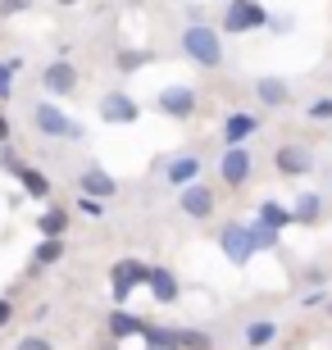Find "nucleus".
I'll use <instances>...</instances> for the list:
<instances>
[{
  "mask_svg": "<svg viewBox=\"0 0 332 350\" xmlns=\"http://www.w3.org/2000/svg\"><path fill=\"white\" fill-rule=\"evenodd\" d=\"M182 51L192 55L196 64H205V68H214L218 59H223V46H218L214 27H187V32H182Z\"/></svg>",
  "mask_w": 332,
  "mask_h": 350,
  "instance_id": "nucleus-1",
  "label": "nucleus"
},
{
  "mask_svg": "<svg viewBox=\"0 0 332 350\" xmlns=\"http://www.w3.org/2000/svg\"><path fill=\"white\" fill-rule=\"evenodd\" d=\"M223 27L228 32H251V27H264V10L259 5H228V14H223Z\"/></svg>",
  "mask_w": 332,
  "mask_h": 350,
  "instance_id": "nucleus-2",
  "label": "nucleus"
},
{
  "mask_svg": "<svg viewBox=\"0 0 332 350\" xmlns=\"http://www.w3.org/2000/svg\"><path fill=\"white\" fill-rule=\"evenodd\" d=\"M159 109H164L168 118H192V109H196V91H192V87H168L164 96H159Z\"/></svg>",
  "mask_w": 332,
  "mask_h": 350,
  "instance_id": "nucleus-3",
  "label": "nucleus"
},
{
  "mask_svg": "<svg viewBox=\"0 0 332 350\" xmlns=\"http://www.w3.org/2000/svg\"><path fill=\"white\" fill-rule=\"evenodd\" d=\"M37 128L51 132V137H82V128H77V123H68L55 105H37Z\"/></svg>",
  "mask_w": 332,
  "mask_h": 350,
  "instance_id": "nucleus-4",
  "label": "nucleus"
},
{
  "mask_svg": "<svg viewBox=\"0 0 332 350\" xmlns=\"http://www.w3.org/2000/svg\"><path fill=\"white\" fill-rule=\"evenodd\" d=\"M223 178H228V187H242V182L251 178V155H246L242 146L223 150Z\"/></svg>",
  "mask_w": 332,
  "mask_h": 350,
  "instance_id": "nucleus-5",
  "label": "nucleus"
},
{
  "mask_svg": "<svg viewBox=\"0 0 332 350\" xmlns=\"http://www.w3.org/2000/svg\"><path fill=\"white\" fill-rule=\"evenodd\" d=\"M41 82H46V91H55V96H64V91H73L77 87V73H73V64H51L46 73H41Z\"/></svg>",
  "mask_w": 332,
  "mask_h": 350,
  "instance_id": "nucleus-6",
  "label": "nucleus"
},
{
  "mask_svg": "<svg viewBox=\"0 0 332 350\" xmlns=\"http://www.w3.org/2000/svg\"><path fill=\"white\" fill-rule=\"evenodd\" d=\"M182 209H187L192 219H205V214L214 209V196H209V187H201V182H196V187H182Z\"/></svg>",
  "mask_w": 332,
  "mask_h": 350,
  "instance_id": "nucleus-7",
  "label": "nucleus"
},
{
  "mask_svg": "<svg viewBox=\"0 0 332 350\" xmlns=\"http://www.w3.org/2000/svg\"><path fill=\"white\" fill-rule=\"evenodd\" d=\"M146 286H151L155 300H164V305L178 300V282H173V273H164V269H146Z\"/></svg>",
  "mask_w": 332,
  "mask_h": 350,
  "instance_id": "nucleus-8",
  "label": "nucleus"
},
{
  "mask_svg": "<svg viewBox=\"0 0 332 350\" xmlns=\"http://www.w3.org/2000/svg\"><path fill=\"white\" fill-rule=\"evenodd\" d=\"M196 178H201V159L196 155H182V159L168 164V182L173 187H196Z\"/></svg>",
  "mask_w": 332,
  "mask_h": 350,
  "instance_id": "nucleus-9",
  "label": "nucleus"
},
{
  "mask_svg": "<svg viewBox=\"0 0 332 350\" xmlns=\"http://www.w3.org/2000/svg\"><path fill=\"white\" fill-rule=\"evenodd\" d=\"M223 250H228V255H232L237 264H246V260H251V250H255V246H251V232L232 223L228 232H223Z\"/></svg>",
  "mask_w": 332,
  "mask_h": 350,
  "instance_id": "nucleus-10",
  "label": "nucleus"
},
{
  "mask_svg": "<svg viewBox=\"0 0 332 350\" xmlns=\"http://www.w3.org/2000/svg\"><path fill=\"white\" fill-rule=\"evenodd\" d=\"M110 282H114V300H123L132 291V282H146V269H141V264H118L114 269V278H110Z\"/></svg>",
  "mask_w": 332,
  "mask_h": 350,
  "instance_id": "nucleus-11",
  "label": "nucleus"
},
{
  "mask_svg": "<svg viewBox=\"0 0 332 350\" xmlns=\"http://www.w3.org/2000/svg\"><path fill=\"white\" fill-rule=\"evenodd\" d=\"M101 114L110 118V123H132V118H137V105H132L128 96H105Z\"/></svg>",
  "mask_w": 332,
  "mask_h": 350,
  "instance_id": "nucleus-12",
  "label": "nucleus"
},
{
  "mask_svg": "<svg viewBox=\"0 0 332 350\" xmlns=\"http://www.w3.org/2000/svg\"><path fill=\"white\" fill-rule=\"evenodd\" d=\"M278 169L282 173H309V150H301V146H282L278 150Z\"/></svg>",
  "mask_w": 332,
  "mask_h": 350,
  "instance_id": "nucleus-13",
  "label": "nucleus"
},
{
  "mask_svg": "<svg viewBox=\"0 0 332 350\" xmlns=\"http://www.w3.org/2000/svg\"><path fill=\"white\" fill-rule=\"evenodd\" d=\"M282 223H292V214H287L282 205H273V200H268V205H259V228H268V232H278Z\"/></svg>",
  "mask_w": 332,
  "mask_h": 350,
  "instance_id": "nucleus-14",
  "label": "nucleus"
},
{
  "mask_svg": "<svg viewBox=\"0 0 332 350\" xmlns=\"http://www.w3.org/2000/svg\"><path fill=\"white\" fill-rule=\"evenodd\" d=\"M68 228V214L64 209H51V214H41V232H46V241H60V232Z\"/></svg>",
  "mask_w": 332,
  "mask_h": 350,
  "instance_id": "nucleus-15",
  "label": "nucleus"
},
{
  "mask_svg": "<svg viewBox=\"0 0 332 350\" xmlns=\"http://www.w3.org/2000/svg\"><path fill=\"white\" fill-rule=\"evenodd\" d=\"M251 132H255V118H246V114H232L228 123H223V137H228V142H242Z\"/></svg>",
  "mask_w": 332,
  "mask_h": 350,
  "instance_id": "nucleus-16",
  "label": "nucleus"
},
{
  "mask_svg": "<svg viewBox=\"0 0 332 350\" xmlns=\"http://www.w3.org/2000/svg\"><path fill=\"white\" fill-rule=\"evenodd\" d=\"M141 337L151 350H173L178 346V332H164V327H141Z\"/></svg>",
  "mask_w": 332,
  "mask_h": 350,
  "instance_id": "nucleus-17",
  "label": "nucleus"
},
{
  "mask_svg": "<svg viewBox=\"0 0 332 350\" xmlns=\"http://www.w3.org/2000/svg\"><path fill=\"white\" fill-rule=\"evenodd\" d=\"M82 191H91V196H110V191H114V182L105 178L101 169H87V173H82Z\"/></svg>",
  "mask_w": 332,
  "mask_h": 350,
  "instance_id": "nucleus-18",
  "label": "nucleus"
},
{
  "mask_svg": "<svg viewBox=\"0 0 332 350\" xmlns=\"http://www.w3.org/2000/svg\"><path fill=\"white\" fill-rule=\"evenodd\" d=\"M110 327H114V337H132V332H141V319L137 314H123V310H114V319H110Z\"/></svg>",
  "mask_w": 332,
  "mask_h": 350,
  "instance_id": "nucleus-19",
  "label": "nucleus"
},
{
  "mask_svg": "<svg viewBox=\"0 0 332 350\" xmlns=\"http://www.w3.org/2000/svg\"><path fill=\"white\" fill-rule=\"evenodd\" d=\"M259 100L264 105H287V87H282L278 78H264L259 82Z\"/></svg>",
  "mask_w": 332,
  "mask_h": 350,
  "instance_id": "nucleus-20",
  "label": "nucleus"
},
{
  "mask_svg": "<svg viewBox=\"0 0 332 350\" xmlns=\"http://www.w3.org/2000/svg\"><path fill=\"white\" fill-rule=\"evenodd\" d=\"M18 178H23V191L27 196H46V191H51V182L41 178L37 169H18Z\"/></svg>",
  "mask_w": 332,
  "mask_h": 350,
  "instance_id": "nucleus-21",
  "label": "nucleus"
},
{
  "mask_svg": "<svg viewBox=\"0 0 332 350\" xmlns=\"http://www.w3.org/2000/svg\"><path fill=\"white\" fill-rule=\"evenodd\" d=\"M292 219H296V223H314V219H319V196H301Z\"/></svg>",
  "mask_w": 332,
  "mask_h": 350,
  "instance_id": "nucleus-22",
  "label": "nucleus"
},
{
  "mask_svg": "<svg viewBox=\"0 0 332 350\" xmlns=\"http://www.w3.org/2000/svg\"><path fill=\"white\" fill-rule=\"evenodd\" d=\"M246 341H251V346H264V341H273V323H255L251 332H246Z\"/></svg>",
  "mask_w": 332,
  "mask_h": 350,
  "instance_id": "nucleus-23",
  "label": "nucleus"
},
{
  "mask_svg": "<svg viewBox=\"0 0 332 350\" xmlns=\"http://www.w3.org/2000/svg\"><path fill=\"white\" fill-rule=\"evenodd\" d=\"M60 255H64V246H60V241H41V250H37V260H41V264H55Z\"/></svg>",
  "mask_w": 332,
  "mask_h": 350,
  "instance_id": "nucleus-24",
  "label": "nucleus"
},
{
  "mask_svg": "<svg viewBox=\"0 0 332 350\" xmlns=\"http://www.w3.org/2000/svg\"><path fill=\"white\" fill-rule=\"evenodd\" d=\"M178 346H192V350H205L209 341L201 337V332H178Z\"/></svg>",
  "mask_w": 332,
  "mask_h": 350,
  "instance_id": "nucleus-25",
  "label": "nucleus"
},
{
  "mask_svg": "<svg viewBox=\"0 0 332 350\" xmlns=\"http://www.w3.org/2000/svg\"><path fill=\"white\" fill-rule=\"evenodd\" d=\"M14 350H51V341H46V337H23Z\"/></svg>",
  "mask_w": 332,
  "mask_h": 350,
  "instance_id": "nucleus-26",
  "label": "nucleus"
},
{
  "mask_svg": "<svg viewBox=\"0 0 332 350\" xmlns=\"http://www.w3.org/2000/svg\"><path fill=\"white\" fill-rule=\"evenodd\" d=\"M151 55H141V51H132V55H118V68H137V64H146Z\"/></svg>",
  "mask_w": 332,
  "mask_h": 350,
  "instance_id": "nucleus-27",
  "label": "nucleus"
},
{
  "mask_svg": "<svg viewBox=\"0 0 332 350\" xmlns=\"http://www.w3.org/2000/svg\"><path fill=\"white\" fill-rule=\"evenodd\" d=\"M309 118H332V100H314L309 105Z\"/></svg>",
  "mask_w": 332,
  "mask_h": 350,
  "instance_id": "nucleus-28",
  "label": "nucleus"
},
{
  "mask_svg": "<svg viewBox=\"0 0 332 350\" xmlns=\"http://www.w3.org/2000/svg\"><path fill=\"white\" fill-rule=\"evenodd\" d=\"M10 82H14V68H10V64H0V100L10 96Z\"/></svg>",
  "mask_w": 332,
  "mask_h": 350,
  "instance_id": "nucleus-29",
  "label": "nucleus"
},
{
  "mask_svg": "<svg viewBox=\"0 0 332 350\" xmlns=\"http://www.w3.org/2000/svg\"><path fill=\"white\" fill-rule=\"evenodd\" d=\"M10 323V300H0V327Z\"/></svg>",
  "mask_w": 332,
  "mask_h": 350,
  "instance_id": "nucleus-30",
  "label": "nucleus"
},
{
  "mask_svg": "<svg viewBox=\"0 0 332 350\" xmlns=\"http://www.w3.org/2000/svg\"><path fill=\"white\" fill-rule=\"evenodd\" d=\"M5 137H10V128H5V118H0V142H5Z\"/></svg>",
  "mask_w": 332,
  "mask_h": 350,
  "instance_id": "nucleus-31",
  "label": "nucleus"
},
{
  "mask_svg": "<svg viewBox=\"0 0 332 350\" xmlns=\"http://www.w3.org/2000/svg\"><path fill=\"white\" fill-rule=\"evenodd\" d=\"M328 310H332V300H328Z\"/></svg>",
  "mask_w": 332,
  "mask_h": 350,
  "instance_id": "nucleus-32",
  "label": "nucleus"
}]
</instances>
